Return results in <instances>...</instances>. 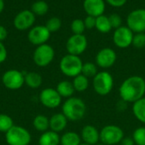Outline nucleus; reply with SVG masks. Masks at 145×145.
<instances>
[{"mask_svg": "<svg viewBox=\"0 0 145 145\" xmlns=\"http://www.w3.org/2000/svg\"><path fill=\"white\" fill-rule=\"evenodd\" d=\"M117 60V55L116 51L109 47L101 49L95 56V63L98 68L104 69L110 68L114 66Z\"/></svg>", "mask_w": 145, "mask_h": 145, "instance_id": "nucleus-12", "label": "nucleus"}, {"mask_svg": "<svg viewBox=\"0 0 145 145\" xmlns=\"http://www.w3.org/2000/svg\"><path fill=\"white\" fill-rule=\"evenodd\" d=\"M123 130L116 125H107L99 131L100 142L104 145H116L124 138Z\"/></svg>", "mask_w": 145, "mask_h": 145, "instance_id": "nucleus-5", "label": "nucleus"}, {"mask_svg": "<svg viewBox=\"0 0 145 145\" xmlns=\"http://www.w3.org/2000/svg\"><path fill=\"white\" fill-rule=\"evenodd\" d=\"M42 78L40 73L36 72H29L25 74V84L31 88L37 89L42 85Z\"/></svg>", "mask_w": 145, "mask_h": 145, "instance_id": "nucleus-21", "label": "nucleus"}, {"mask_svg": "<svg viewBox=\"0 0 145 145\" xmlns=\"http://www.w3.org/2000/svg\"><path fill=\"white\" fill-rule=\"evenodd\" d=\"M72 84L76 91L84 92L89 87V79L81 73L73 78Z\"/></svg>", "mask_w": 145, "mask_h": 145, "instance_id": "nucleus-25", "label": "nucleus"}, {"mask_svg": "<svg viewBox=\"0 0 145 145\" xmlns=\"http://www.w3.org/2000/svg\"><path fill=\"white\" fill-rule=\"evenodd\" d=\"M133 139L135 145H145V126H140L134 130Z\"/></svg>", "mask_w": 145, "mask_h": 145, "instance_id": "nucleus-30", "label": "nucleus"}, {"mask_svg": "<svg viewBox=\"0 0 145 145\" xmlns=\"http://www.w3.org/2000/svg\"><path fill=\"white\" fill-rule=\"evenodd\" d=\"M50 35L51 32L45 26H36L29 31L27 38L31 44L39 46L47 44V41L49 39Z\"/></svg>", "mask_w": 145, "mask_h": 145, "instance_id": "nucleus-14", "label": "nucleus"}, {"mask_svg": "<svg viewBox=\"0 0 145 145\" xmlns=\"http://www.w3.org/2000/svg\"><path fill=\"white\" fill-rule=\"evenodd\" d=\"M55 89L58 91V93L59 94V96L62 98H65V99L71 97L73 96L74 92L76 91L72 82H71L69 80H62V81L59 82V84L57 85Z\"/></svg>", "mask_w": 145, "mask_h": 145, "instance_id": "nucleus-20", "label": "nucleus"}, {"mask_svg": "<svg viewBox=\"0 0 145 145\" xmlns=\"http://www.w3.org/2000/svg\"><path fill=\"white\" fill-rule=\"evenodd\" d=\"M109 20L112 28L117 29L122 26V19L120 15L118 14H111L109 15Z\"/></svg>", "mask_w": 145, "mask_h": 145, "instance_id": "nucleus-34", "label": "nucleus"}, {"mask_svg": "<svg viewBox=\"0 0 145 145\" xmlns=\"http://www.w3.org/2000/svg\"><path fill=\"white\" fill-rule=\"evenodd\" d=\"M34 15H43L45 14H47V12L48 11V4L42 0H38L36 1L35 3H33V4L31 5V9Z\"/></svg>", "mask_w": 145, "mask_h": 145, "instance_id": "nucleus-29", "label": "nucleus"}, {"mask_svg": "<svg viewBox=\"0 0 145 145\" xmlns=\"http://www.w3.org/2000/svg\"><path fill=\"white\" fill-rule=\"evenodd\" d=\"M54 55L55 52L54 48L48 44H44L37 46L33 52L32 59L37 67L44 68L48 66L53 62L54 59Z\"/></svg>", "mask_w": 145, "mask_h": 145, "instance_id": "nucleus-7", "label": "nucleus"}, {"mask_svg": "<svg viewBox=\"0 0 145 145\" xmlns=\"http://www.w3.org/2000/svg\"><path fill=\"white\" fill-rule=\"evenodd\" d=\"M133 113L138 121L145 124V97L133 103Z\"/></svg>", "mask_w": 145, "mask_h": 145, "instance_id": "nucleus-23", "label": "nucleus"}, {"mask_svg": "<svg viewBox=\"0 0 145 145\" xmlns=\"http://www.w3.org/2000/svg\"><path fill=\"white\" fill-rule=\"evenodd\" d=\"M36 17L33 12L31 10L25 9L15 15L14 19V26L20 31H25L33 26Z\"/></svg>", "mask_w": 145, "mask_h": 145, "instance_id": "nucleus-15", "label": "nucleus"}, {"mask_svg": "<svg viewBox=\"0 0 145 145\" xmlns=\"http://www.w3.org/2000/svg\"><path fill=\"white\" fill-rule=\"evenodd\" d=\"M98 73H99L98 66L96 65V63L90 62H87L83 63L82 68V74H83L87 78L93 79Z\"/></svg>", "mask_w": 145, "mask_h": 145, "instance_id": "nucleus-27", "label": "nucleus"}, {"mask_svg": "<svg viewBox=\"0 0 145 145\" xmlns=\"http://www.w3.org/2000/svg\"><path fill=\"white\" fill-rule=\"evenodd\" d=\"M127 25L133 33L145 32V9L133 10L127 15Z\"/></svg>", "mask_w": 145, "mask_h": 145, "instance_id": "nucleus-9", "label": "nucleus"}, {"mask_svg": "<svg viewBox=\"0 0 145 145\" xmlns=\"http://www.w3.org/2000/svg\"><path fill=\"white\" fill-rule=\"evenodd\" d=\"M5 141L8 145H29L31 141V136L25 127L14 126L5 133Z\"/></svg>", "mask_w": 145, "mask_h": 145, "instance_id": "nucleus-6", "label": "nucleus"}, {"mask_svg": "<svg viewBox=\"0 0 145 145\" xmlns=\"http://www.w3.org/2000/svg\"><path fill=\"white\" fill-rule=\"evenodd\" d=\"M83 62L80 56L67 54L64 56L59 62V69L61 73L69 77L75 78L82 73Z\"/></svg>", "mask_w": 145, "mask_h": 145, "instance_id": "nucleus-3", "label": "nucleus"}, {"mask_svg": "<svg viewBox=\"0 0 145 145\" xmlns=\"http://www.w3.org/2000/svg\"><path fill=\"white\" fill-rule=\"evenodd\" d=\"M68 121L67 118L62 113H56L49 118V129L59 133L66 128Z\"/></svg>", "mask_w": 145, "mask_h": 145, "instance_id": "nucleus-18", "label": "nucleus"}, {"mask_svg": "<svg viewBox=\"0 0 145 145\" xmlns=\"http://www.w3.org/2000/svg\"><path fill=\"white\" fill-rule=\"evenodd\" d=\"M87 113V106L83 100L71 97L66 99L62 104V114L71 121L82 120Z\"/></svg>", "mask_w": 145, "mask_h": 145, "instance_id": "nucleus-2", "label": "nucleus"}, {"mask_svg": "<svg viewBox=\"0 0 145 145\" xmlns=\"http://www.w3.org/2000/svg\"><path fill=\"white\" fill-rule=\"evenodd\" d=\"M127 103H126L125 101H123V100H120L119 102H117V103H116V109H117V110L118 111H121V112H122V111H124V110H126L127 109Z\"/></svg>", "mask_w": 145, "mask_h": 145, "instance_id": "nucleus-38", "label": "nucleus"}, {"mask_svg": "<svg viewBox=\"0 0 145 145\" xmlns=\"http://www.w3.org/2000/svg\"><path fill=\"white\" fill-rule=\"evenodd\" d=\"M136 49H143L145 47V32H139V33H135L133 35V44Z\"/></svg>", "mask_w": 145, "mask_h": 145, "instance_id": "nucleus-33", "label": "nucleus"}, {"mask_svg": "<svg viewBox=\"0 0 145 145\" xmlns=\"http://www.w3.org/2000/svg\"><path fill=\"white\" fill-rule=\"evenodd\" d=\"M83 9L88 14L93 17H98L104 15L105 10V0H84Z\"/></svg>", "mask_w": 145, "mask_h": 145, "instance_id": "nucleus-16", "label": "nucleus"}, {"mask_svg": "<svg viewBox=\"0 0 145 145\" xmlns=\"http://www.w3.org/2000/svg\"><path fill=\"white\" fill-rule=\"evenodd\" d=\"M2 83L8 90H19L25 84V74L17 69L7 70L2 76Z\"/></svg>", "mask_w": 145, "mask_h": 145, "instance_id": "nucleus-8", "label": "nucleus"}, {"mask_svg": "<svg viewBox=\"0 0 145 145\" xmlns=\"http://www.w3.org/2000/svg\"><path fill=\"white\" fill-rule=\"evenodd\" d=\"M120 145H135V143L131 137H124L123 139L121 141Z\"/></svg>", "mask_w": 145, "mask_h": 145, "instance_id": "nucleus-39", "label": "nucleus"}, {"mask_svg": "<svg viewBox=\"0 0 145 145\" xmlns=\"http://www.w3.org/2000/svg\"><path fill=\"white\" fill-rule=\"evenodd\" d=\"M82 138L80 134L75 132H66L60 137V145H80Z\"/></svg>", "mask_w": 145, "mask_h": 145, "instance_id": "nucleus-22", "label": "nucleus"}, {"mask_svg": "<svg viewBox=\"0 0 145 145\" xmlns=\"http://www.w3.org/2000/svg\"><path fill=\"white\" fill-rule=\"evenodd\" d=\"M96 145H104L103 144H96Z\"/></svg>", "mask_w": 145, "mask_h": 145, "instance_id": "nucleus-43", "label": "nucleus"}, {"mask_svg": "<svg viewBox=\"0 0 145 145\" xmlns=\"http://www.w3.org/2000/svg\"><path fill=\"white\" fill-rule=\"evenodd\" d=\"M95 28L101 33H108L111 31L112 26L110 25L109 16L102 15L96 18V26Z\"/></svg>", "mask_w": 145, "mask_h": 145, "instance_id": "nucleus-26", "label": "nucleus"}, {"mask_svg": "<svg viewBox=\"0 0 145 145\" xmlns=\"http://www.w3.org/2000/svg\"><path fill=\"white\" fill-rule=\"evenodd\" d=\"M80 145H89V144H84V143H82Z\"/></svg>", "mask_w": 145, "mask_h": 145, "instance_id": "nucleus-42", "label": "nucleus"}, {"mask_svg": "<svg viewBox=\"0 0 145 145\" xmlns=\"http://www.w3.org/2000/svg\"><path fill=\"white\" fill-rule=\"evenodd\" d=\"M84 24H85V27L87 29H93L96 26V17L91 16V15H88L85 20H84Z\"/></svg>", "mask_w": 145, "mask_h": 145, "instance_id": "nucleus-35", "label": "nucleus"}, {"mask_svg": "<svg viewBox=\"0 0 145 145\" xmlns=\"http://www.w3.org/2000/svg\"><path fill=\"white\" fill-rule=\"evenodd\" d=\"M114 87V79L107 71L99 72L93 79V88L99 96H106L111 92Z\"/></svg>", "mask_w": 145, "mask_h": 145, "instance_id": "nucleus-4", "label": "nucleus"}, {"mask_svg": "<svg viewBox=\"0 0 145 145\" xmlns=\"http://www.w3.org/2000/svg\"><path fill=\"white\" fill-rule=\"evenodd\" d=\"M88 48V39L83 34H73L66 42V50L68 54L74 56L82 55Z\"/></svg>", "mask_w": 145, "mask_h": 145, "instance_id": "nucleus-10", "label": "nucleus"}, {"mask_svg": "<svg viewBox=\"0 0 145 145\" xmlns=\"http://www.w3.org/2000/svg\"><path fill=\"white\" fill-rule=\"evenodd\" d=\"M134 33L133 31L125 26L115 30L113 33V42L115 45L120 49H126L132 45Z\"/></svg>", "mask_w": 145, "mask_h": 145, "instance_id": "nucleus-11", "label": "nucleus"}, {"mask_svg": "<svg viewBox=\"0 0 145 145\" xmlns=\"http://www.w3.org/2000/svg\"><path fill=\"white\" fill-rule=\"evenodd\" d=\"M33 127L40 132H45L49 129V119L44 115H37L32 121Z\"/></svg>", "mask_w": 145, "mask_h": 145, "instance_id": "nucleus-24", "label": "nucleus"}, {"mask_svg": "<svg viewBox=\"0 0 145 145\" xmlns=\"http://www.w3.org/2000/svg\"><path fill=\"white\" fill-rule=\"evenodd\" d=\"M13 119L6 115V114H0V132L6 133L14 126Z\"/></svg>", "mask_w": 145, "mask_h": 145, "instance_id": "nucleus-28", "label": "nucleus"}, {"mask_svg": "<svg viewBox=\"0 0 145 145\" xmlns=\"http://www.w3.org/2000/svg\"><path fill=\"white\" fill-rule=\"evenodd\" d=\"M7 56H8V52L6 47L4 46L3 42H0V64L6 61Z\"/></svg>", "mask_w": 145, "mask_h": 145, "instance_id": "nucleus-37", "label": "nucleus"}, {"mask_svg": "<svg viewBox=\"0 0 145 145\" xmlns=\"http://www.w3.org/2000/svg\"><path fill=\"white\" fill-rule=\"evenodd\" d=\"M62 22L61 20L58 17H52L49 20H48V21L46 22L45 26L48 28V30L50 32H55L57 31H59L61 27Z\"/></svg>", "mask_w": 145, "mask_h": 145, "instance_id": "nucleus-31", "label": "nucleus"}, {"mask_svg": "<svg viewBox=\"0 0 145 145\" xmlns=\"http://www.w3.org/2000/svg\"><path fill=\"white\" fill-rule=\"evenodd\" d=\"M80 136L82 143L87 144L96 145L100 142L99 131L92 125H87L83 126Z\"/></svg>", "mask_w": 145, "mask_h": 145, "instance_id": "nucleus-17", "label": "nucleus"}, {"mask_svg": "<svg viewBox=\"0 0 145 145\" xmlns=\"http://www.w3.org/2000/svg\"><path fill=\"white\" fill-rule=\"evenodd\" d=\"M119 95L121 99L127 103H134L144 97L145 79L138 75L127 78L120 85Z\"/></svg>", "mask_w": 145, "mask_h": 145, "instance_id": "nucleus-1", "label": "nucleus"}, {"mask_svg": "<svg viewBox=\"0 0 145 145\" xmlns=\"http://www.w3.org/2000/svg\"><path fill=\"white\" fill-rule=\"evenodd\" d=\"M71 29L73 34H83L86 27L84 24V21L81 19H75L71 25Z\"/></svg>", "mask_w": 145, "mask_h": 145, "instance_id": "nucleus-32", "label": "nucleus"}, {"mask_svg": "<svg viewBox=\"0 0 145 145\" xmlns=\"http://www.w3.org/2000/svg\"><path fill=\"white\" fill-rule=\"evenodd\" d=\"M41 103L48 109H56L60 106L62 97L59 96L56 89L48 87L43 89L39 95Z\"/></svg>", "mask_w": 145, "mask_h": 145, "instance_id": "nucleus-13", "label": "nucleus"}, {"mask_svg": "<svg viewBox=\"0 0 145 145\" xmlns=\"http://www.w3.org/2000/svg\"><path fill=\"white\" fill-rule=\"evenodd\" d=\"M39 145H59L60 144V136L59 133L48 130L42 132L38 139Z\"/></svg>", "mask_w": 145, "mask_h": 145, "instance_id": "nucleus-19", "label": "nucleus"}, {"mask_svg": "<svg viewBox=\"0 0 145 145\" xmlns=\"http://www.w3.org/2000/svg\"><path fill=\"white\" fill-rule=\"evenodd\" d=\"M4 9V1L3 0H0V14L3 12Z\"/></svg>", "mask_w": 145, "mask_h": 145, "instance_id": "nucleus-41", "label": "nucleus"}, {"mask_svg": "<svg viewBox=\"0 0 145 145\" xmlns=\"http://www.w3.org/2000/svg\"><path fill=\"white\" fill-rule=\"evenodd\" d=\"M8 36V32L7 29L3 26L0 25V42H3Z\"/></svg>", "mask_w": 145, "mask_h": 145, "instance_id": "nucleus-40", "label": "nucleus"}, {"mask_svg": "<svg viewBox=\"0 0 145 145\" xmlns=\"http://www.w3.org/2000/svg\"><path fill=\"white\" fill-rule=\"evenodd\" d=\"M105 3H107L108 4H110L112 7L120 8V7L124 6L127 0H105Z\"/></svg>", "mask_w": 145, "mask_h": 145, "instance_id": "nucleus-36", "label": "nucleus"}]
</instances>
